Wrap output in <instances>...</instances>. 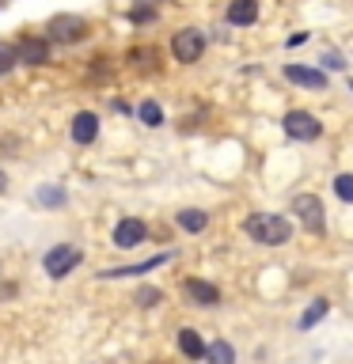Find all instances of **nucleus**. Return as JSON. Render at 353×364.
<instances>
[{
	"label": "nucleus",
	"mask_w": 353,
	"mask_h": 364,
	"mask_svg": "<svg viewBox=\"0 0 353 364\" xmlns=\"http://www.w3.org/2000/svg\"><path fill=\"white\" fill-rule=\"evenodd\" d=\"M243 228L262 247H281V243H289V235H293V224L278 213H255V216H247Z\"/></svg>",
	"instance_id": "nucleus-1"
},
{
	"label": "nucleus",
	"mask_w": 353,
	"mask_h": 364,
	"mask_svg": "<svg viewBox=\"0 0 353 364\" xmlns=\"http://www.w3.org/2000/svg\"><path fill=\"white\" fill-rule=\"evenodd\" d=\"M293 216L307 228V232H323V224H327V209H323V201H319L315 193H296L293 198Z\"/></svg>",
	"instance_id": "nucleus-2"
},
{
	"label": "nucleus",
	"mask_w": 353,
	"mask_h": 364,
	"mask_svg": "<svg viewBox=\"0 0 353 364\" xmlns=\"http://www.w3.org/2000/svg\"><path fill=\"white\" fill-rule=\"evenodd\" d=\"M171 53H175V61H182V65L201 61V53H205V34L194 31V27H182L175 38H171Z\"/></svg>",
	"instance_id": "nucleus-3"
},
{
	"label": "nucleus",
	"mask_w": 353,
	"mask_h": 364,
	"mask_svg": "<svg viewBox=\"0 0 353 364\" xmlns=\"http://www.w3.org/2000/svg\"><path fill=\"white\" fill-rule=\"evenodd\" d=\"M80 258H84V250H80V247H73V243H61V247H53L50 255L42 258V269L50 273L53 281H57V277H65V273H73V269L80 266Z\"/></svg>",
	"instance_id": "nucleus-4"
},
{
	"label": "nucleus",
	"mask_w": 353,
	"mask_h": 364,
	"mask_svg": "<svg viewBox=\"0 0 353 364\" xmlns=\"http://www.w3.org/2000/svg\"><path fill=\"white\" fill-rule=\"evenodd\" d=\"M285 133H289L293 141H315V136L323 133V125H319L315 114H307V110H289L285 114Z\"/></svg>",
	"instance_id": "nucleus-5"
},
{
	"label": "nucleus",
	"mask_w": 353,
	"mask_h": 364,
	"mask_svg": "<svg viewBox=\"0 0 353 364\" xmlns=\"http://www.w3.org/2000/svg\"><path fill=\"white\" fill-rule=\"evenodd\" d=\"M144 235H148L144 220H137V216H125V220H118V228H114V247L133 250V247L144 243Z\"/></svg>",
	"instance_id": "nucleus-6"
},
{
	"label": "nucleus",
	"mask_w": 353,
	"mask_h": 364,
	"mask_svg": "<svg viewBox=\"0 0 353 364\" xmlns=\"http://www.w3.org/2000/svg\"><path fill=\"white\" fill-rule=\"evenodd\" d=\"M88 34V27H84V19L80 16H57V19H50V38L53 42H80Z\"/></svg>",
	"instance_id": "nucleus-7"
},
{
	"label": "nucleus",
	"mask_w": 353,
	"mask_h": 364,
	"mask_svg": "<svg viewBox=\"0 0 353 364\" xmlns=\"http://www.w3.org/2000/svg\"><path fill=\"white\" fill-rule=\"evenodd\" d=\"M182 296H186L190 304H198V307H216V304H221V292H216V284L198 281V277H190L186 284H182Z\"/></svg>",
	"instance_id": "nucleus-8"
},
{
	"label": "nucleus",
	"mask_w": 353,
	"mask_h": 364,
	"mask_svg": "<svg viewBox=\"0 0 353 364\" xmlns=\"http://www.w3.org/2000/svg\"><path fill=\"white\" fill-rule=\"evenodd\" d=\"M285 80H289V84H300V87H312V91H319V87L327 91V73H323V68L289 65V68H285Z\"/></svg>",
	"instance_id": "nucleus-9"
},
{
	"label": "nucleus",
	"mask_w": 353,
	"mask_h": 364,
	"mask_svg": "<svg viewBox=\"0 0 353 364\" xmlns=\"http://www.w3.org/2000/svg\"><path fill=\"white\" fill-rule=\"evenodd\" d=\"M16 53H19V61H23V65H46V61H50V42H46V38H34V34H27V38L16 46Z\"/></svg>",
	"instance_id": "nucleus-10"
},
{
	"label": "nucleus",
	"mask_w": 353,
	"mask_h": 364,
	"mask_svg": "<svg viewBox=\"0 0 353 364\" xmlns=\"http://www.w3.org/2000/svg\"><path fill=\"white\" fill-rule=\"evenodd\" d=\"M95 136H99V118L91 110H80L73 118V141L76 144H91Z\"/></svg>",
	"instance_id": "nucleus-11"
},
{
	"label": "nucleus",
	"mask_w": 353,
	"mask_h": 364,
	"mask_svg": "<svg viewBox=\"0 0 353 364\" xmlns=\"http://www.w3.org/2000/svg\"><path fill=\"white\" fill-rule=\"evenodd\" d=\"M258 19V0H232L228 4V23L232 27H251Z\"/></svg>",
	"instance_id": "nucleus-12"
},
{
	"label": "nucleus",
	"mask_w": 353,
	"mask_h": 364,
	"mask_svg": "<svg viewBox=\"0 0 353 364\" xmlns=\"http://www.w3.org/2000/svg\"><path fill=\"white\" fill-rule=\"evenodd\" d=\"M167 258H171V255H156V258L141 262V266H114V269H107V273H99V277H107V281H114V277H137V273H148V269L164 266Z\"/></svg>",
	"instance_id": "nucleus-13"
},
{
	"label": "nucleus",
	"mask_w": 353,
	"mask_h": 364,
	"mask_svg": "<svg viewBox=\"0 0 353 364\" xmlns=\"http://www.w3.org/2000/svg\"><path fill=\"white\" fill-rule=\"evenodd\" d=\"M179 349L182 353H186V357L190 360H201L205 357V341H201V334H198V330H179Z\"/></svg>",
	"instance_id": "nucleus-14"
},
{
	"label": "nucleus",
	"mask_w": 353,
	"mask_h": 364,
	"mask_svg": "<svg viewBox=\"0 0 353 364\" xmlns=\"http://www.w3.org/2000/svg\"><path fill=\"white\" fill-rule=\"evenodd\" d=\"M175 220H179V228H182V232H205V224H209V216H205L201 209H182V213L175 216Z\"/></svg>",
	"instance_id": "nucleus-15"
},
{
	"label": "nucleus",
	"mask_w": 353,
	"mask_h": 364,
	"mask_svg": "<svg viewBox=\"0 0 353 364\" xmlns=\"http://www.w3.org/2000/svg\"><path fill=\"white\" fill-rule=\"evenodd\" d=\"M205 360L209 364H236V349L228 341H213V346H205Z\"/></svg>",
	"instance_id": "nucleus-16"
},
{
	"label": "nucleus",
	"mask_w": 353,
	"mask_h": 364,
	"mask_svg": "<svg viewBox=\"0 0 353 364\" xmlns=\"http://www.w3.org/2000/svg\"><path fill=\"white\" fill-rule=\"evenodd\" d=\"M327 311H330L327 300H312V304H307V311L300 315V330H312L319 318H327Z\"/></svg>",
	"instance_id": "nucleus-17"
},
{
	"label": "nucleus",
	"mask_w": 353,
	"mask_h": 364,
	"mask_svg": "<svg viewBox=\"0 0 353 364\" xmlns=\"http://www.w3.org/2000/svg\"><path fill=\"white\" fill-rule=\"evenodd\" d=\"M137 118H141L144 125H152V129H156V125L164 122V110H159V102L148 99V102H141V107H137Z\"/></svg>",
	"instance_id": "nucleus-18"
},
{
	"label": "nucleus",
	"mask_w": 353,
	"mask_h": 364,
	"mask_svg": "<svg viewBox=\"0 0 353 364\" xmlns=\"http://www.w3.org/2000/svg\"><path fill=\"white\" fill-rule=\"evenodd\" d=\"M16 65H19V53H16V46L0 42V76H4V73H11Z\"/></svg>",
	"instance_id": "nucleus-19"
},
{
	"label": "nucleus",
	"mask_w": 353,
	"mask_h": 364,
	"mask_svg": "<svg viewBox=\"0 0 353 364\" xmlns=\"http://www.w3.org/2000/svg\"><path fill=\"white\" fill-rule=\"evenodd\" d=\"M159 300H164V292H159V289H152V284H144V289H137V304H141V307H156Z\"/></svg>",
	"instance_id": "nucleus-20"
},
{
	"label": "nucleus",
	"mask_w": 353,
	"mask_h": 364,
	"mask_svg": "<svg viewBox=\"0 0 353 364\" xmlns=\"http://www.w3.org/2000/svg\"><path fill=\"white\" fill-rule=\"evenodd\" d=\"M334 193H338L342 201L353 205V175H338V178H334Z\"/></svg>",
	"instance_id": "nucleus-21"
},
{
	"label": "nucleus",
	"mask_w": 353,
	"mask_h": 364,
	"mask_svg": "<svg viewBox=\"0 0 353 364\" xmlns=\"http://www.w3.org/2000/svg\"><path fill=\"white\" fill-rule=\"evenodd\" d=\"M38 201H42V205H61V201H65V190H61V186H42V190H38Z\"/></svg>",
	"instance_id": "nucleus-22"
},
{
	"label": "nucleus",
	"mask_w": 353,
	"mask_h": 364,
	"mask_svg": "<svg viewBox=\"0 0 353 364\" xmlns=\"http://www.w3.org/2000/svg\"><path fill=\"white\" fill-rule=\"evenodd\" d=\"M130 19H133V23H148V19H156V8H152V4H137V8L130 11Z\"/></svg>",
	"instance_id": "nucleus-23"
},
{
	"label": "nucleus",
	"mask_w": 353,
	"mask_h": 364,
	"mask_svg": "<svg viewBox=\"0 0 353 364\" xmlns=\"http://www.w3.org/2000/svg\"><path fill=\"white\" fill-rule=\"evenodd\" d=\"M319 61H323V65H327V68H334V73H338V68H346V61H342V57H338V53H334V50H327V53H323V57H319Z\"/></svg>",
	"instance_id": "nucleus-24"
},
{
	"label": "nucleus",
	"mask_w": 353,
	"mask_h": 364,
	"mask_svg": "<svg viewBox=\"0 0 353 364\" xmlns=\"http://www.w3.org/2000/svg\"><path fill=\"white\" fill-rule=\"evenodd\" d=\"M4 186H8V178H4V171H0V193H4Z\"/></svg>",
	"instance_id": "nucleus-25"
},
{
	"label": "nucleus",
	"mask_w": 353,
	"mask_h": 364,
	"mask_svg": "<svg viewBox=\"0 0 353 364\" xmlns=\"http://www.w3.org/2000/svg\"><path fill=\"white\" fill-rule=\"evenodd\" d=\"M349 91H353V80H349Z\"/></svg>",
	"instance_id": "nucleus-26"
}]
</instances>
